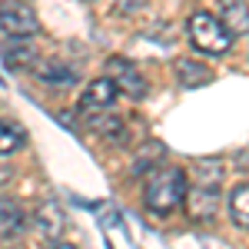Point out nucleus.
Instances as JSON below:
<instances>
[{"mask_svg": "<svg viewBox=\"0 0 249 249\" xmlns=\"http://www.w3.org/2000/svg\"><path fill=\"white\" fill-rule=\"evenodd\" d=\"M219 179H223V170H219V160H206V163H199V186H219Z\"/></svg>", "mask_w": 249, "mask_h": 249, "instance_id": "obj_15", "label": "nucleus"}, {"mask_svg": "<svg viewBox=\"0 0 249 249\" xmlns=\"http://www.w3.org/2000/svg\"><path fill=\"white\" fill-rule=\"evenodd\" d=\"M116 96H120L116 83L110 77H100V80H93V83L83 90V96H80V110H83V113H100V110H110V107L116 103Z\"/></svg>", "mask_w": 249, "mask_h": 249, "instance_id": "obj_4", "label": "nucleus"}, {"mask_svg": "<svg viewBox=\"0 0 249 249\" xmlns=\"http://www.w3.org/2000/svg\"><path fill=\"white\" fill-rule=\"evenodd\" d=\"M23 140H27V133L20 130L17 123H10V120H0V156L17 153L20 146H23Z\"/></svg>", "mask_w": 249, "mask_h": 249, "instance_id": "obj_13", "label": "nucleus"}, {"mask_svg": "<svg viewBox=\"0 0 249 249\" xmlns=\"http://www.w3.org/2000/svg\"><path fill=\"white\" fill-rule=\"evenodd\" d=\"M0 57H3V63H7L10 70H23V67L37 63V50H34V43L27 37H10L0 47Z\"/></svg>", "mask_w": 249, "mask_h": 249, "instance_id": "obj_8", "label": "nucleus"}, {"mask_svg": "<svg viewBox=\"0 0 249 249\" xmlns=\"http://www.w3.org/2000/svg\"><path fill=\"white\" fill-rule=\"evenodd\" d=\"M110 73H113V83H116V90H126L130 96H140L146 93V80H143V73L136 70V63H130V60H123V57H113L110 60Z\"/></svg>", "mask_w": 249, "mask_h": 249, "instance_id": "obj_6", "label": "nucleus"}, {"mask_svg": "<svg viewBox=\"0 0 249 249\" xmlns=\"http://www.w3.org/2000/svg\"><path fill=\"white\" fill-rule=\"evenodd\" d=\"M143 3H146V0H116L120 14H136V10H143Z\"/></svg>", "mask_w": 249, "mask_h": 249, "instance_id": "obj_18", "label": "nucleus"}, {"mask_svg": "<svg viewBox=\"0 0 249 249\" xmlns=\"http://www.w3.org/2000/svg\"><path fill=\"white\" fill-rule=\"evenodd\" d=\"M176 80H179L183 90H196V87L210 83L213 73L203 67V63H196V60H179V63H176Z\"/></svg>", "mask_w": 249, "mask_h": 249, "instance_id": "obj_10", "label": "nucleus"}, {"mask_svg": "<svg viewBox=\"0 0 249 249\" xmlns=\"http://www.w3.org/2000/svg\"><path fill=\"white\" fill-rule=\"evenodd\" d=\"M23 226V210H20L14 199H7V196H0V230L3 232H14Z\"/></svg>", "mask_w": 249, "mask_h": 249, "instance_id": "obj_14", "label": "nucleus"}, {"mask_svg": "<svg viewBox=\"0 0 249 249\" xmlns=\"http://www.w3.org/2000/svg\"><path fill=\"white\" fill-rule=\"evenodd\" d=\"M190 40L196 50H203V53H226L230 50L232 37L223 30V23L206 14V10H196L190 17Z\"/></svg>", "mask_w": 249, "mask_h": 249, "instance_id": "obj_2", "label": "nucleus"}, {"mask_svg": "<svg viewBox=\"0 0 249 249\" xmlns=\"http://www.w3.org/2000/svg\"><path fill=\"white\" fill-rule=\"evenodd\" d=\"M230 216H232L236 226L249 230V183H239L230 193Z\"/></svg>", "mask_w": 249, "mask_h": 249, "instance_id": "obj_11", "label": "nucleus"}, {"mask_svg": "<svg viewBox=\"0 0 249 249\" xmlns=\"http://www.w3.org/2000/svg\"><path fill=\"white\" fill-rule=\"evenodd\" d=\"M37 77L43 80V83H73L77 73H73L67 63H60V60H47V63L37 67Z\"/></svg>", "mask_w": 249, "mask_h": 249, "instance_id": "obj_12", "label": "nucleus"}, {"mask_svg": "<svg viewBox=\"0 0 249 249\" xmlns=\"http://www.w3.org/2000/svg\"><path fill=\"white\" fill-rule=\"evenodd\" d=\"M219 14H223V30L230 37H246L249 34V7L246 0H219Z\"/></svg>", "mask_w": 249, "mask_h": 249, "instance_id": "obj_7", "label": "nucleus"}, {"mask_svg": "<svg viewBox=\"0 0 249 249\" xmlns=\"http://www.w3.org/2000/svg\"><path fill=\"white\" fill-rule=\"evenodd\" d=\"M50 249H77V246H70V243H57V246H50Z\"/></svg>", "mask_w": 249, "mask_h": 249, "instance_id": "obj_19", "label": "nucleus"}, {"mask_svg": "<svg viewBox=\"0 0 249 249\" xmlns=\"http://www.w3.org/2000/svg\"><path fill=\"white\" fill-rule=\"evenodd\" d=\"M63 226H67V216H63V210H60V203L47 199V203L37 210V230H40V236L57 239L60 232H63Z\"/></svg>", "mask_w": 249, "mask_h": 249, "instance_id": "obj_9", "label": "nucleus"}, {"mask_svg": "<svg viewBox=\"0 0 249 249\" xmlns=\"http://www.w3.org/2000/svg\"><path fill=\"white\" fill-rule=\"evenodd\" d=\"M183 203H186V213H190V219H213L216 216V206H219V193L213 190V186H193V190H186V196H183Z\"/></svg>", "mask_w": 249, "mask_h": 249, "instance_id": "obj_5", "label": "nucleus"}, {"mask_svg": "<svg viewBox=\"0 0 249 249\" xmlns=\"http://www.w3.org/2000/svg\"><path fill=\"white\" fill-rule=\"evenodd\" d=\"M160 156H163V146H160V143H150V146H143V153L136 156V163H133V173H146V163L153 166Z\"/></svg>", "mask_w": 249, "mask_h": 249, "instance_id": "obj_16", "label": "nucleus"}, {"mask_svg": "<svg viewBox=\"0 0 249 249\" xmlns=\"http://www.w3.org/2000/svg\"><path fill=\"white\" fill-rule=\"evenodd\" d=\"M100 133H107V136H120V130H123V123L116 120V116H96V123H93Z\"/></svg>", "mask_w": 249, "mask_h": 249, "instance_id": "obj_17", "label": "nucleus"}, {"mask_svg": "<svg viewBox=\"0 0 249 249\" xmlns=\"http://www.w3.org/2000/svg\"><path fill=\"white\" fill-rule=\"evenodd\" d=\"M186 170H179V166H160L153 170V176L146 179V190H143V199H146V206L160 216H166L173 213L179 203H183V196H186Z\"/></svg>", "mask_w": 249, "mask_h": 249, "instance_id": "obj_1", "label": "nucleus"}, {"mask_svg": "<svg viewBox=\"0 0 249 249\" xmlns=\"http://www.w3.org/2000/svg\"><path fill=\"white\" fill-rule=\"evenodd\" d=\"M0 30L10 37H34L40 34V17L30 3H3L0 7Z\"/></svg>", "mask_w": 249, "mask_h": 249, "instance_id": "obj_3", "label": "nucleus"}]
</instances>
